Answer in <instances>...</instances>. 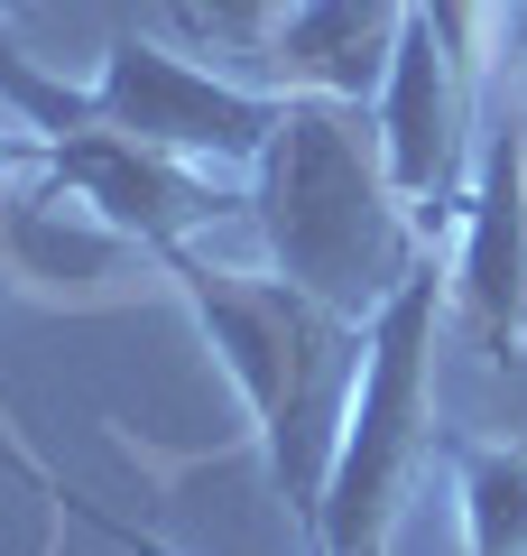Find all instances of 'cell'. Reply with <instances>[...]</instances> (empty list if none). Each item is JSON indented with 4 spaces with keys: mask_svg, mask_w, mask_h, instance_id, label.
I'll list each match as a JSON object with an SVG mask.
<instances>
[{
    "mask_svg": "<svg viewBox=\"0 0 527 556\" xmlns=\"http://www.w3.org/2000/svg\"><path fill=\"white\" fill-rule=\"evenodd\" d=\"M167 288L195 306L214 362L232 371L241 408L259 427V455H269V492L287 501V519L314 538L324 519V482L343 455V417L361 390V353H371V325L343 316V306L306 298L296 278H259V269H214L195 251L157 260Z\"/></svg>",
    "mask_w": 527,
    "mask_h": 556,
    "instance_id": "cell-1",
    "label": "cell"
},
{
    "mask_svg": "<svg viewBox=\"0 0 527 556\" xmlns=\"http://www.w3.org/2000/svg\"><path fill=\"white\" fill-rule=\"evenodd\" d=\"M250 223L278 278H296L306 298L343 306L361 325L435 260V232L389 186L380 121H361V102H324V93H287L250 167Z\"/></svg>",
    "mask_w": 527,
    "mask_h": 556,
    "instance_id": "cell-2",
    "label": "cell"
},
{
    "mask_svg": "<svg viewBox=\"0 0 527 556\" xmlns=\"http://www.w3.org/2000/svg\"><path fill=\"white\" fill-rule=\"evenodd\" d=\"M93 112H102V130L139 139V149H167V159L250 177L259 149H269V130H278V112H287V93L204 75V65H185L176 47L120 28L112 56H102V75H93Z\"/></svg>",
    "mask_w": 527,
    "mask_h": 556,
    "instance_id": "cell-3",
    "label": "cell"
},
{
    "mask_svg": "<svg viewBox=\"0 0 527 556\" xmlns=\"http://www.w3.org/2000/svg\"><path fill=\"white\" fill-rule=\"evenodd\" d=\"M453 306L490 362H527V112L490 84L481 102V159H472V204L453 223Z\"/></svg>",
    "mask_w": 527,
    "mask_h": 556,
    "instance_id": "cell-4",
    "label": "cell"
},
{
    "mask_svg": "<svg viewBox=\"0 0 527 556\" xmlns=\"http://www.w3.org/2000/svg\"><path fill=\"white\" fill-rule=\"evenodd\" d=\"M38 177L65 186L93 223H112V232L139 241L149 260L185 251V241H195L204 223H222V214H250V177H222V167L167 159V149H139V139H120V130L56 139Z\"/></svg>",
    "mask_w": 527,
    "mask_h": 556,
    "instance_id": "cell-5",
    "label": "cell"
},
{
    "mask_svg": "<svg viewBox=\"0 0 527 556\" xmlns=\"http://www.w3.org/2000/svg\"><path fill=\"white\" fill-rule=\"evenodd\" d=\"M408 20H416V0H296L287 28H278L269 56H259V75H269V93L380 102Z\"/></svg>",
    "mask_w": 527,
    "mask_h": 556,
    "instance_id": "cell-6",
    "label": "cell"
},
{
    "mask_svg": "<svg viewBox=\"0 0 527 556\" xmlns=\"http://www.w3.org/2000/svg\"><path fill=\"white\" fill-rule=\"evenodd\" d=\"M435 455L453 464L463 547H472V556H527V445H509V437H463V427H435Z\"/></svg>",
    "mask_w": 527,
    "mask_h": 556,
    "instance_id": "cell-7",
    "label": "cell"
},
{
    "mask_svg": "<svg viewBox=\"0 0 527 556\" xmlns=\"http://www.w3.org/2000/svg\"><path fill=\"white\" fill-rule=\"evenodd\" d=\"M176 20L195 28V38H214V47H232V56H269V38L287 28V10L296 0H167Z\"/></svg>",
    "mask_w": 527,
    "mask_h": 556,
    "instance_id": "cell-8",
    "label": "cell"
},
{
    "mask_svg": "<svg viewBox=\"0 0 527 556\" xmlns=\"http://www.w3.org/2000/svg\"><path fill=\"white\" fill-rule=\"evenodd\" d=\"M0 473H10V482H28V492H47V501H65V510H75L83 529H102V538H112V547H130V556H176L167 538H149V529H130V519H112V510H102V501H83L75 482H56V473H47V464H38V455H28V445H10V437H0Z\"/></svg>",
    "mask_w": 527,
    "mask_h": 556,
    "instance_id": "cell-9",
    "label": "cell"
},
{
    "mask_svg": "<svg viewBox=\"0 0 527 556\" xmlns=\"http://www.w3.org/2000/svg\"><path fill=\"white\" fill-rule=\"evenodd\" d=\"M0 167H47V139H38V130H20L10 112H0Z\"/></svg>",
    "mask_w": 527,
    "mask_h": 556,
    "instance_id": "cell-10",
    "label": "cell"
},
{
    "mask_svg": "<svg viewBox=\"0 0 527 556\" xmlns=\"http://www.w3.org/2000/svg\"><path fill=\"white\" fill-rule=\"evenodd\" d=\"M500 56L509 75H527V0H500Z\"/></svg>",
    "mask_w": 527,
    "mask_h": 556,
    "instance_id": "cell-11",
    "label": "cell"
},
{
    "mask_svg": "<svg viewBox=\"0 0 527 556\" xmlns=\"http://www.w3.org/2000/svg\"><path fill=\"white\" fill-rule=\"evenodd\" d=\"M20 10H28V0H0V20H20Z\"/></svg>",
    "mask_w": 527,
    "mask_h": 556,
    "instance_id": "cell-12",
    "label": "cell"
},
{
    "mask_svg": "<svg viewBox=\"0 0 527 556\" xmlns=\"http://www.w3.org/2000/svg\"><path fill=\"white\" fill-rule=\"evenodd\" d=\"M518 343H527V334H518Z\"/></svg>",
    "mask_w": 527,
    "mask_h": 556,
    "instance_id": "cell-13",
    "label": "cell"
}]
</instances>
